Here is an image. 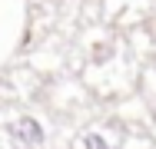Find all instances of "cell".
Masks as SVG:
<instances>
[{
    "label": "cell",
    "instance_id": "2",
    "mask_svg": "<svg viewBox=\"0 0 156 149\" xmlns=\"http://www.w3.org/2000/svg\"><path fill=\"white\" fill-rule=\"evenodd\" d=\"M83 149H110V143H106L100 133H87V136H83Z\"/></svg>",
    "mask_w": 156,
    "mask_h": 149
},
{
    "label": "cell",
    "instance_id": "1",
    "mask_svg": "<svg viewBox=\"0 0 156 149\" xmlns=\"http://www.w3.org/2000/svg\"><path fill=\"white\" fill-rule=\"evenodd\" d=\"M10 133H13V139L20 143V146H27V149H33V146H43V139H47V133H43V126L37 123L33 116H20L13 126H10Z\"/></svg>",
    "mask_w": 156,
    "mask_h": 149
}]
</instances>
